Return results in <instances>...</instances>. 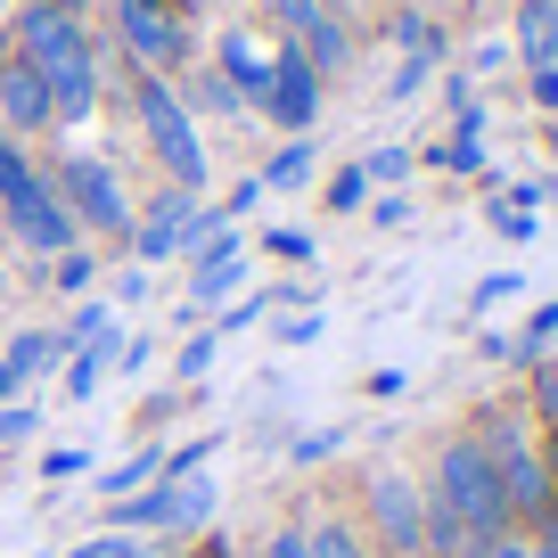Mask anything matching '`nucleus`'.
Masks as SVG:
<instances>
[{"label": "nucleus", "mask_w": 558, "mask_h": 558, "mask_svg": "<svg viewBox=\"0 0 558 558\" xmlns=\"http://www.w3.org/2000/svg\"><path fill=\"white\" fill-rule=\"evenodd\" d=\"M157 476H165V460H157V452H132V460H116V469H99V501H123V493L157 485Z\"/></svg>", "instance_id": "nucleus-20"}, {"label": "nucleus", "mask_w": 558, "mask_h": 558, "mask_svg": "<svg viewBox=\"0 0 558 558\" xmlns=\"http://www.w3.org/2000/svg\"><path fill=\"white\" fill-rule=\"evenodd\" d=\"M116 34H123V50H132L148 74L190 66V25H181L173 0H116Z\"/></svg>", "instance_id": "nucleus-5"}, {"label": "nucleus", "mask_w": 558, "mask_h": 558, "mask_svg": "<svg viewBox=\"0 0 558 558\" xmlns=\"http://www.w3.org/2000/svg\"><path fill=\"white\" fill-rule=\"evenodd\" d=\"M418 83H427V58H402V74H395V99H411Z\"/></svg>", "instance_id": "nucleus-35"}, {"label": "nucleus", "mask_w": 558, "mask_h": 558, "mask_svg": "<svg viewBox=\"0 0 558 558\" xmlns=\"http://www.w3.org/2000/svg\"><path fill=\"white\" fill-rule=\"evenodd\" d=\"M116 353H123V337H116V320H107L99 337H83V345H74L58 395H66V402H90V395H99V378H116Z\"/></svg>", "instance_id": "nucleus-14"}, {"label": "nucleus", "mask_w": 558, "mask_h": 558, "mask_svg": "<svg viewBox=\"0 0 558 558\" xmlns=\"http://www.w3.org/2000/svg\"><path fill=\"white\" fill-rule=\"evenodd\" d=\"M50 83V123H90L99 116V58H66V66H50L41 74Z\"/></svg>", "instance_id": "nucleus-12"}, {"label": "nucleus", "mask_w": 558, "mask_h": 558, "mask_svg": "<svg viewBox=\"0 0 558 558\" xmlns=\"http://www.w3.org/2000/svg\"><path fill=\"white\" fill-rule=\"evenodd\" d=\"M17 41H25V66H34V74H50V66H66V58H83V50H90V41H83V25H74V9H58V0L25 9Z\"/></svg>", "instance_id": "nucleus-11"}, {"label": "nucleus", "mask_w": 558, "mask_h": 558, "mask_svg": "<svg viewBox=\"0 0 558 558\" xmlns=\"http://www.w3.org/2000/svg\"><path fill=\"white\" fill-rule=\"evenodd\" d=\"M58 9H74V0H58Z\"/></svg>", "instance_id": "nucleus-42"}, {"label": "nucleus", "mask_w": 558, "mask_h": 558, "mask_svg": "<svg viewBox=\"0 0 558 558\" xmlns=\"http://www.w3.org/2000/svg\"><path fill=\"white\" fill-rule=\"evenodd\" d=\"M0 239H25L34 255H66L83 230H74V214H66V197L50 190V181H34V190H17L9 206H0Z\"/></svg>", "instance_id": "nucleus-6"}, {"label": "nucleus", "mask_w": 558, "mask_h": 558, "mask_svg": "<svg viewBox=\"0 0 558 558\" xmlns=\"http://www.w3.org/2000/svg\"><path fill=\"white\" fill-rule=\"evenodd\" d=\"M0 123H9V132H41V123H50V83H41L34 66H0Z\"/></svg>", "instance_id": "nucleus-13"}, {"label": "nucleus", "mask_w": 558, "mask_h": 558, "mask_svg": "<svg viewBox=\"0 0 558 558\" xmlns=\"http://www.w3.org/2000/svg\"><path fill=\"white\" fill-rule=\"evenodd\" d=\"M17 395H25V378H17L9 362H0V402H17Z\"/></svg>", "instance_id": "nucleus-38"}, {"label": "nucleus", "mask_w": 558, "mask_h": 558, "mask_svg": "<svg viewBox=\"0 0 558 558\" xmlns=\"http://www.w3.org/2000/svg\"><path fill=\"white\" fill-rule=\"evenodd\" d=\"M411 173V157L402 148H378V157H362V181H402Z\"/></svg>", "instance_id": "nucleus-30"}, {"label": "nucleus", "mask_w": 558, "mask_h": 558, "mask_svg": "<svg viewBox=\"0 0 558 558\" xmlns=\"http://www.w3.org/2000/svg\"><path fill=\"white\" fill-rule=\"evenodd\" d=\"M140 123H148V148L165 157V173H173V190H206V148H197V123H190V107L173 99V83L165 74H148L140 83Z\"/></svg>", "instance_id": "nucleus-2"}, {"label": "nucleus", "mask_w": 558, "mask_h": 558, "mask_svg": "<svg viewBox=\"0 0 558 558\" xmlns=\"http://www.w3.org/2000/svg\"><path fill=\"white\" fill-rule=\"evenodd\" d=\"M271 17L288 25V34H296V50L313 58V74H337L353 58V41H345V25L329 17V9H320V0H271Z\"/></svg>", "instance_id": "nucleus-9"}, {"label": "nucleus", "mask_w": 558, "mask_h": 558, "mask_svg": "<svg viewBox=\"0 0 558 558\" xmlns=\"http://www.w3.org/2000/svg\"><path fill=\"white\" fill-rule=\"evenodd\" d=\"M369 525L386 534V550L395 558H418L427 550V493L411 485V476H369Z\"/></svg>", "instance_id": "nucleus-8"}, {"label": "nucleus", "mask_w": 558, "mask_h": 558, "mask_svg": "<svg viewBox=\"0 0 558 558\" xmlns=\"http://www.w3.org/2000/svg\"><path fill=\"white\" fill-rule=\"evenodd\" d=\"M485 452H493V469H501V493H509V518L518 525H542L558 509V485H550V469H542V452L525 444V427H485Z\"/></svg>", "instance_id": "nucleus-4"}, {"label": "nucleus", "mask_w": 558, "mask_h": 558, "mask_svg": "<svg viewBox=\"0 0 558 558\" xmlns=\"http://www.w3.org/2000/svg\"><path fill=\"white\" fill-rule=\"evenodd\" d=\"M222 74L230 90H239V107H263V83H271V50H263L255 34H222Z\"/></svg>", "instance_id": "nucleus-15"}, {"label": "nucleus", "mask_w": 558, "mask_h": 558, "mask_svg": "<svg viewBox=\"0 0 558 558\" xmlns=\"http://www.w3.org/2000/svg\"><path fill=\"white\" fill-rule=\"evenodd\" d=\"M0 362L17 369L25 386H34L41 369H58V362H66V337H58V329H25V337H9V353H0Z\"/></svg>", "instance_id": "nucleus-18"}, {"label": "nucleus", "mask_w": 558, "mask_h": 558, "mask_svg": "<svg viewBox=\"0 0 558 558\" xmlns=\"http://www.w3.org/2000/svg\"><path fill=\"white\" fill-rule=\"evenodd\" d=\"M550 148H558V123H550Z\"/></svg>", "instance_id": "nucleus-41"}, {"label": "nucleus", "mask_w": 558, "mask_h": 558, "mask_svg": "<svg viewBox=\"0 0 558 558\" xmlns=\"http://www.w3.org/2000/svg\"><path fill=\"white\" fill-rule=\"evenodd\" d=\"M534 107H550V116H558V66H534Z\"/></svg>", "instance_id": "nucleus-34"}, {"label": "nucleus", "mask_w": 558, "mask_h": 558, "mask_svg": "<svg viewBox=\"0 0 558 558\" xmlns=\"http://www.w3.org/2000/svg\"><path fill=\"white\" fill-rule=\"evenodd\" d=\"M518 58H525V74L558 66V0H525L518 9Z\"/></svg>", "instance_id": "nucleus-16"}, {"label": "nucleus", "mask_w": 558, "mask_h": 558, "mask_svg": "<svg viewBox=\"0 0 558 558\" xmlns=\"http://www.w3.org/2000/svg\"><path fill=\"white\" fill-rule=\"evenodd\" d=\"M34 165H25V148H17V140H9V132H0V206H9V197H17V190H34Z\"/></svg>", "instance_id": "nucleus-24"}, {"label": "nucleus", "mask_w": 558, "mask_h": 558, "mask_svg": "<svg viewBox=\"0 0 558 558\" xmlns=\"http://www.w3.org/2000/svg\"><path fill=\"white\" fill-rule=\"evenodd\" d=\"M181 9H214V0H181Z\"/></svg>", "instance_id": "nucleus-39"}, {"label": "nucleus", "mask_w": 558, "mask_h": 558, "mask_svg": "<svg viewBox=\"0 0 558 558\" xmlns=\"http://www.w3.org/2000/svg\"><path fill=\"white\" fill-rule=\"evenodd\" d=\"M542 197H550V206H558V181H550V190H542Z\"/></svg>", "instance_id": "nucleus-40"}, {"label": "nucleus", "mask_w": 558, "mask_h": 558, "mask_svg": "<svg viewBox=\"0 0 558 558\" xmlns=\"http://www.w3.org/2000/svg\"><path fill=\"white\" fill-rule=\"evenodd\" d=\"M493 558H534V542H525V534H501V542H493Z\"/></svg>", "instance_id": "nucleus-37"}, {"label": "nucleus", "mask_w": 558, "mask_h": 558, "mask_svg": "<svg viewBox=\"0 0 558 558\" xmlns=\"http://www.w3.org/2000/svg\"><path fill=\"white\" fill-rule=\"evenodd\" d=\"M41 427V402H0V444H25Z\"/></svg>", "instance_id": "nucleus-26"}, {"label": "nucleus", "mask_w": 558, "mask_h": 558, "mask_svg": "<svg viewBox=\"0 0 558 558\" xmlns=\"http://www.w3.org/2000/svg\"><path fill=\"white\" fill-rule=\"evenodd\" d=\"M214 353H222V329H197L190 345L173 353V369H181V378H206V369H214Z\"/></svg>", "instance_id": "nucleus-25"}, {"label": "nucleus", "mask_w": 558, "mask_h": 558, "mask_svg": "<svg viewBox=\"0 0 558 558\" xmlns=\"http://www.w3.org/2000/svg\"><path fill=\"white\" fill-rule=\"evenodd\" d=\"M362 197H369V181H362V165H345V173H337V181H329V206H337V214H353V206H362Z\"/></svg>", "instance_id": "nucleus-27"}, {"label": "nucleus", "mask_w": 558, "mask_h": 558, "mask_svg": "<svg viewBox=\"0 0 558 558\" xmlns=\"http://www.w3.org/2000/svg\"><path fill=\"white\" fill-rule=\"evenodd\" d=\"M66 558H148L132 534H99V542H83V550H66Z\"/></svg>", "instance_id": "nucleus-29"}, {"label": "nucleus", "mask_w": 558, "mask_h": 558, "mask_svg": "<svg viewBox=\"0 0 558 558\" xmlns=\"http://www.w3.org/2000/svg\"><path fill=\"white\" fill-rule=\"evenodd\" d=\"M263 116L279 123V132H313V116H320V74H313V58L288 41V50H271V83H263Z\"/></svg>", "instance_id": "nucleus-7"}, {"label": "nucleus", "mask_w": 558, "mask_h": 558, "mask_svg": "<svg viewBox=\"0 0 558 558\" xmlns=\"http://www.w3.org/2000/svg\"><path fill=\"white\" fill-rule=\"evenodd\" d=\"M313 181V140H288L271 165H263V190H304Z\"/></svg>", "instance_id": "nucleus-21"}, {"label": "nucleus", "mask_w": 558, "mask_h": 558, "mask_svg": "<svg viewBox=\"0 0 558 558\" xmlns=\"http://www.w3.org/2000/svg\"><path fill=\"white\" fill-rule=\"evenodd\" d=\"M230 288H246V239H222V230H214L190 255V304H181V320H197L214 296H230Z\"/></svg>", "instance_id": "nucleus-10"}, {"label": "nucleus", "mask_w": 558, "mask_h": 558, "mask_svg": "<svg viewBox=\"0 0 558 558\" xmlns=\"http://www.w3.org/2000/svg\"><path fill=\"white\" fill-rule=\"evenodd\" d=\"M107 525H116V534H140V525H165V534H173V493H165V476L123 493V501H107Z\"/></svg>", "instance_id": "nucleus-17"}, {"label": "nucleus", "mask_w": 558, "mask_h": 558, "mask_svg": "<svg viewBox=\"0 0 558 558\" xmlns=\"http://www.w3.org/2000/svg\"><path fill=\"white\" fill-rule=\"evenodd\" d=\"M206 452H214V436H197V444H181V452H173V460H165V476H197V469H206Z\"/></svg>", "instance_id": "nucleus-32"}, {"label": "nucleus", "mask_w": 558, "mask_h": 558, "mask_svg": "<svg viewBox=\"0 0 558 558\" xmlns=\"http://www.w3.org/2000/svg\"><path fill=\"white\" fill-rule=\"evenodd\" d=\"M271 255H288V263H313V239H304V230H271Z\"/></svg>", "instance_id": "nucleus-33"}, {"label": "nucleus", "mask_w": 558, "mask_h": 558, "mask_svg": "<svg viewBox=\"0 0 558 558\" xmlns=\"http://www.w3.org/2000/svg\"><path fill=\"white\" fill-rule=\"evenodd\" d=\"M50 190L66 197V214H74L83 239H132V197H123V181L107 173L99 157H66Z\"/></svg>", "instance_id": "nucleus-3"}, {"label": "nucleus", "mask_w": 558, "mask_h": 558, "mask_svg": "<svg viewBox=\"0 0 558 558\" xmlns=\"http://www.w3.org/2000/svg\"><path fill=\"white\" fill-rule=\"evenodd\" d=\"M427 501H444L469 534H485V542H501V534H518V518H509V493H501V469H493V452H485V436H452L436 452V493Z\"/></svg>", "instance_id": "nucleus-1"}, {"label": "nucleus", "mask_w": 558, "mask_h": 558, "mask_svg": "<svg viewBox=\"0 0 558 558\" xmlns=\"http://www.w3.org/2000/svg\"><path fill=\"white\" fill-rule=\"evenodd\" d=\"M263 558H313V542H304V525H279V534L263 542Z\"/></svg>", "instance_id": "nucleus-31"}, {"label": "nucleus", "mask_w": 558, "mask_h": 558, "mask_svg": "<svg viewBox=\"0 0 558 558\" xmlns=\"http://www.w3.org/2000/svg\"><path fill=\"white\" fill-rule=\"evenodd\" d=\"M90 271H99V263H90L83 246H66V255H50V288H58V296H83V288H90Z\"/></svg>", "instance_id": "nucleus-23"}, {"label": "nucleus", "mask_w": 558, "mask_h": 558, "mask_svg": "<svg viewBox=\"0 0 558 558\" xmlns=\"http://www.w3.org/2000/svg\"><path fill=\"white\" fill-rule=\"evenodd\" d=\"M165 493H173V534L206 525V518H214V501H222V493H214L206 476H165Z\"/></svg>", "instance_id": "nucleus-19"}, {"label": "nucleus", "mask_w": 558, "mask_h": 558, "mask_svg": "<svg viewBox=\"0 0 558 558\" xmlns=\"http://www.w3.org/2000/svg\"><path fill=\"white\" fill-rule=\"evenodd\" d=\"M148 362H157V337H123V353H116V378H140Z\"/></svg>", "instance_id": "nucleus-28"}, {"label": "nucleus", "mask_w": 558, "mask_h": 558, "mask_svg": "<svg viewBox=\"0 0 558 558\" xmlns=\"http://www.w3.org/2000/svg\"><path fill=\"white\" fill-rule=\"evenodd\" d=\"M534 558H558V509H550V518L534 525Z\"/></svg>", "instance_id": "nucleus-36"}, {"label": "nucleus", "mask_w": 558, "mask_h": 558, "mask_svg": "<svg viewBox=\"0 0 558 558\" xmlns=\"http://www.w3.org/2000/svg\"><path fill=\"white\" fill-rule=\"evenodd\" d=\"M304 542H313V558H369V542L353 534V525H337V518H320Z\"/></svg>", "instance_id": "nucleus-22"}]
</instances>
